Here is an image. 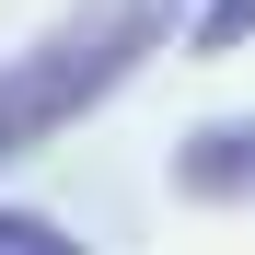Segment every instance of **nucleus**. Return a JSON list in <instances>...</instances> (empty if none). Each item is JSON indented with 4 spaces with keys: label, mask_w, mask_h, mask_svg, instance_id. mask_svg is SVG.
<instances>
[{
    "label": "nucleus",
    "mask_w": 255,
    "mask_h": 255,
    "mask_svg": "<svg viewBox=\"0 0 255 255\" xmlns=\"http://www.w3.org/2000/svg\"><path fill=\"white\" fill-rule=\"evenodd\" d=\"M0 255H93L70 221H47V209H0Z\"/></svg>",
    "instance_id": "4"
},
{
    "label": "nucleus",
    "mask_w": 255,
    "mask_h": 255,
    "mask_svg": "<svg viewBox=\"0 0 255 255\" xmlns=\"http://www.w3.org/2000/svg\"><path fill=\"white\" fill-rule=\"evenodd\" d=\"M186 47H197V58L255 47V0H197V12H186Z\"/></svg>",
    "instance_id": "3"
},
{
    "label": "nucleus",
    "mask_w": 255,
    "mask_h": 255,
    "mask_svg": "<svg viewBox=\"0 0 255 255\" xmlns=\"http://www.w3.org/2000/svg\"><path fill=\"white\" fill-rule=\"evenodd\" d=\"M186 12H197V0H70V12L0 70V162L47 151L58 128H81L116 93V81H139V58L174 47Z\"/></svg>",
    "instance_id": "1"
},
{
    "label": "nucleus",
    "mask_w": 255,
    "mask_h": 255,
    "mask_svg": "<svg viewBox=\"0 0 255 255\" xmlns=\"http://www.w3.org/2000/svg\"><path fill=\"white\" fill-rule=\"evenodd\" d=\"M174 197L186 209H255V116H209L174 139Z\"/></svg>",
    "instance_id": "2"
}]
</instances>
